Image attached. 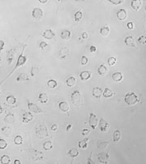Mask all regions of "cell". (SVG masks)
Segmentation results:
<instances>
[{
	"mask_svg": "<svg viewBox=\"0 0 146 164\" xmlns=\"http://www.w3.org/2000/svg\"><path fill=\"white\" fill-rule=\"evenodd\" d=\"M24 49H25V47H23V49L22 51V52L21 53V54L19 55V56H18V58L17 61L16 62V63L15 64V66L14 67V68H13V70L11 71V72L9 73V75L4 78V79L0 82V86L2 85V84H3V83H4V81L7 79L9 78V77L14 73V72L18 69V68L20 67L21 66H22V65H24L26 62L27 61V58L25 56H24L23 55V51H24Z\"/></svg>",
	"mask_w": 146,
	"mask_h": 164,
	"instance_id": "cell-1",
	"label": "cell"
},
{
	"mask_svg": "<svg viewBox=\"0 0 146 164\" xmlns=\"http://www.w3.org/2000/svg\"><path fill=\"white\" fill-rule=\"evenodd\" d=\"M35 131L37 137L39 139H43L49 136L47 127L44 124H38L35 127Z\"/></svg>",
	"mask_w": 146,
	"mask_h": 164,
	"instance_id": "cell-2",
	"label": "cell"
},
{
	"mask_svg": "<svg viewBox=\"0 0 146 164\" xmlns=\"http://www.w3.org/2000/svg\"><path fill=\"white\" fill-rule=\"evenodd\" d=\"M71 100L73 104L77 107L81 106L83 105V99L82 95L78 90L73 91L71 95Z\"/></svg>",
	"mask_w": 146,
	"mask_h": 164,
	"instance_id": "cell-3",
	"label": "cell"
},
{
	"mask_svg": "<svg viewBox=\"0 0 146 164\" xmlns=\"http://www.w3.org/2000/svg\"><path fill=\"white\" fill-rule=\"evenodd\" d=\"M124 101L128 105L133 106L139 102L137 95L134 92H130L125 95Z\"/></svg>",
	"mask_w": 146,
	"mask_h": 164,
	"instance_id": "cell-4",
	"label": "cell"
},
{
	"mask_svg": "<svg viewBox=\"0 0 146 164\" xmlns=\"http://www.w3.org/2000/svg\"><path fill=\"white\" fill-rule=\"evenodd\" d=\"M29 155L30 159L33 162H37L43 160L44 154L42 151H38L35 149H31L29 152Z\"/></svg>",
	"mask_w": 146,
	"mask_h": 164,
	"instance_id": "cell-5",
	"label": "cell"
},
{
	"mask_svg": "<svg viewBox=\"0 0 146 164\" xmlns=\"http://www.w3.org/2000/svg\"><path fill=\"white\" fill-rule=\"evenodd\" d=\"M27 107L30 111V112H34L35 113H40L43 112V111L36 104L31 102L29 99H26Z\"/></svg>",
	"mask_w": 146,
	"mask_h": 164,
	"instance_id": "cell-6",
	"label": "cell"
},
{
	"mask_svg": "<svg viewBox=\"0 0 146 164\" xmlns=\"http://www.w3.org/2000/svg\"><path fill=\"white\" fill-rule=\"evenodd\" d=\"M99 123V120L95 113L90 112L89 118V124L93 130H95Z\"/></svg>",
	"mask_w": 146,
	"mask_h": 164,
	"instance_id": "cell-7",
	"label": "cell"
},
{
	"mask_svg": "<svg viewBox=\"0 0 146 164\" xmlns=\"http://www.w3.org/2000/svg\"><path fill=\"white\" fill-rule=\"evenodd\" d=\"M99 130L101 132L105 133L109 130L110 128V124L103 117H101L99 121Z\"/></svg>",
	"mask_w": 146,
	"mask_h": 164,
	"instance_id": "cell-8",
	"label": "cell"
},
{
	"mask_svg": "<svg viewBox=\"0 0 146 164\" xmlns=\"http://www.w3.org/2000/svg\"><path fill=\"white\" fill-rule=\"evenodd\" d=\"M34 119V116L30 112L25 111L22 114V121L24 123H28Z\"/></svg>",
	"mask_w": 146,
	"mask_h": 164,
	"instance_id": "cell-9",
	"label": "cell"
},
{
	"mask_svg": "<svg viewBox=\"0 0 146 164\" xmlns=\"http://www.w3.org/2000/svg\"><path fill=\"white\" fill-rule=\"evenodd\" d=\"M98 159L100 163L108 164L110 159V156L107 153L101 152L98 155Z\"/></svg>",
	"mask_w": 146,
	"mask_h": 164,
	"instance_id": "cell-10",
	"label": "cell"
},
{
	"mask_svg": "<svg viewBox=\"0 0 146 164\" xmlns=\"http://www.w3.org/2000/svg\"><path fill=\"white\" fill-rule=\"evenodd\" d=\"M32 16L33 18L37 20H40L43 17V10L40 8H35L32 11Z\"/></svg>",
	"mask_w": 146,
	"mask_h": 164,
	"instance_id": "cell-11",
	"label": "cell"
},
{
	"mask_svg": "<svg viewBox=\"0 0 146 164\" xmlns=\"http://www.w3.org/2000/svg\"><path fill=\"white\" fill-rule=\"evenodd\" d=\"M124 43L127 46L131 47H136V42L133 36H128L124 39Z\"/></svg>",
	"mask_w": 146,
	"mask_h": 164,
	"instance_id": "cell-12",
	"label": "cell"
},
{
	"mask_svg": "<svg viewBox=\"0 0 146 164\" xmlns=\"http://www.w3.org/2000/svg\"><path fill=\"white\" fill-rule=\"evenodd\" d=\"M116 17L119 21H124L127 17V13L125 9H118L116 13Z\"/></svg>",
	"mask_w": 146,
	"mask_h": 164,
	"instance_id": "cell-13",
	"label": "cell"
},
{
	"mask_svg": "<svg viewBox=\"0 0 146 164\" xmlns=\"http://www.w3.org/2000/svg\"><path fill=\"white\" fill-rule=\"evenodd\" d=\"M44 39L50 40L54 39L56 37L55 33L51 29H48L45 31L42 35Z\"/></svg>",
	"mask_w": 146,
	"mask_h": 164,
	"instance_id": "cell-14",
	"label": "cell"
},
{
	"mask_svg": "<svg viewBox=\"0 0 146 164\" xmlns=\"http://www.w3.org/2000/svg\"><path fill=\"white\" fill-rule=\"evenodd\" d=\"M103 93L102 89L99 87H95L93 88L92 94L93 96L96 99H99L101 97Z\"/></svg>",
	"mask_w": 146,
	"mask_h": 164,
	"instance_id": "cell-15",
	"label": "cell"
},
{
	"mask_svg": "<svg viewBox=\"0 0 146 164\" xmlns=\"http://www.w3.org/2000/svg\"><path fill=\"white\" fill-rule=\"evenodd\" d=\"M4 121L9 124H13L15 122V117L14 114L12 113H9L4 117Z\"/></svg>",
	"mask_w": 146,
	"mask_h": 164,
	"instance_id": "cell-16",
	"label": "cell"
},
{
	"mask_svg": "<svg viewBox=\"0 0 146 164\" xmlns=\"http://www.w3.org/2000/svg\"><path fill=\"white\" fill-rule=\"evenodd\" d=\"M69 54V50L66 47H64L60 49L59 52V56L61 60H64Z\"/></svg>",
	"mask_w": 146,
	"mask_h": 164,
	"instance_id": "cell-17",
	"label": "cell"
},
{
	"mask_svg": "<svg viewBox=\"0 0 146 164\" xmlns=\"http://www.w3.org/2000/svg\"><path fill=\"white\" fill-rule=\"evenodd\" d=\"M59 108L63 112H67L70 109L69 104L66 101H62L59 104Z\"/></svg>",
	"mask_w": 146,
	"mask_h": 164,
	"instance_id": "cell-18",
	"label": "cell"
},
{
	"mask_svg": "<svg viewBox=\"0 0 146 164\" xmlns=\"http://www.w3.org/2000/svg\"><path fill=\"white\" fill-rule=\"evenodd\" d=\"M131 6L133 10L138 11L141 7L142 2L141 0H132L131 3Z\"/></svg>",
	"mask_w": 146,
	"mask_h": 164,
	"instance_id": "cell-19",
	"label": "cell"
},
{
	"mask_svg": "<svg viewBox=\"0 0 146 164\" xmlns=\"http://www.w3.org/2000/svg\"><path fill=\"white\" fill-rule=\"evenodd\" d=\"M91 77V73L90 72L85 70L83 71L80 73L79 77L82 81H86L90 78Z\"/></svg>",
	"mask_w": 146,
	"mask_h": 164,
	"instance_id": "cell-20",
	"label": "cell"
},
{
	"mask_svg": "<svg viewBox=\"0 0 146 164\" xmlns=\"http://www.w3.org/2000/svg\"><path fill=\"white\" fill-rule=\"evenodd\" d=\"M38 100L40 103H47L48 101V96L47 94L44 93H39L38 95Z\"/></svg>",
	"mask_w": 146,
	"mask_h": 164,
	"instance_id": "cell-21",
	"label": "cell"
},
{
	"mask_svg": "<svg viewBox=\"0 0 146 164\" xmlns=\"http://www.w3.org/2000/svg\"><path fill=\"white\" fill-rule=\"evenodd\" d=\"M112 78L114 81L116 82H120L123 79V75L120 72H116L112 73Z\"/></svg>",
	"mask_w": 146,
	"mask_h": 164,
	"instance_id": "cell-22",
	"label": "cell"
},
{
	"mask_svg": "<svg viewBox=\"0 0 146 164\" xmlns=\"http://www.w3.org/2000/svg\"><path fill=\"white\" fill-rule=\"evenodd\" d=\"M108 69L107 67L104 64H101L97 70L98 73L101 76H104L107 73Z\"/></svg>",
	"mask_w": 146,
	"mask_h": 164,
	"instance_id": "cell-23",
	"label": "cell"
},
{
	"mask_svg": "<svg viewBox=\"0 0 146 164\" xmlns=\"http://www.w3.org/2000/svg\"><path fill=\"white\" fill-rule=\"evenodd\" d=\"M89 141V138L85 137L83 140L79 141L78 143V146L82 149H86L88 146V142Z\"/></svg>",
	"mask_w": 146,
	"mask_h": 164,
	"instance_id": "cell-24",
	"label": "cell"
},
{
	"mask_svg": "<svg viewBox=\"0 0 146 164\" xmlns=\"http://www.w3.org/2000/svg\"><path fill=\"white\" fill-rule=\"evenodd\" d=\"M71 33L68 30L62 31L60 33V38L63 40H69L71 38Z\"/></svg>",
	"mask_w": 146,
	"mask_h": 164,
	"instance_id": "cell-25",
	"label": "cell"
},
{
	"mask_svg": "<svg viewBox=\"0 0 146 164\" xmlns=\"http://www.w3.org/2000/svg\"><path fill=\"white\" fill-rule=\"evenodd\" d=\"M79 154V153L78 149L76 147L71 148L68 152V155L71 158L77 157L78 156Z\"/></svg>",
	"mask_w": 146,
	"mask_h": 164,
	"instance_id": "cell-26",
	"label": "cell"
},
{
	"mask_svg": "<svg viewBox=\"0 0 146 164\" xmlns=\"http://www.w3.org/2000/svg\"><path fill=\"white\" fill-rule=\"evenodd\" d=\"M29 80V78L28 75L27 73H20L16 78V80L18 82L28 81Z\"/></svg>",
	"mask_w": 146,
	"mask_h": 164,
	"instance_id": "cell-27",
	"label": "cell"
},
{
	"mask_svg": "<svg viewBox=\"0 0 146 164\" xmlns=\"http://www.w3.org/2000/svg\"><path fill=\"white\" fill-rule=\"evenodd\" d=\"M115 94V93H113L112 90H111L109 88H105L104 89V91H103L102 93V95L105 98H110L112 96Z\"/></svg>",
	"mask_w": 146,
	"mask_h": 164,
	"instance_id": "cell-28",
	"label": "cell"
},
{
	"mask_svg": "<svg viewBox=\"0 0 146 164\" xmlns=\"http://www.w3.org/2000/svg\"><path fill=\"white\" fill-rule=\"evenodd\" d=\"M40 71V68L39 66L37 65H33L31 67V70H30V75L31 77H33L37 75Z\"/></svg>",
	"mask_w": 146,
	"mask_h": 164,
	"instance_id": "cell-29",
	"label": "cell"
},
{
	"mask_svg": "<svg viewBox=\"0 0 146 164\" xmlns=\"http://www.w3.org/2000/svg\"><path fill=\"white\" fill-rule=\"evenodd\" d=\"M113 141L114 142H118L121 138V132L119 130H116L113 133Z\"/></svg>",
	"mask_w": 146,
	"mask_h": 164,
	"instance_id": "cell-30",
	"label": "cell"
},
{
	"mask_svg": "<svg viewBox=\"0 0 146 164\" xmlns=\"http://www.w3.org/2000/svg\"><path fill=\"white\" fill-rule=\"evenodd\" d=\"M65 82L67 86L72 87L75 85L76 83V79L74 77H70L66 80Z\"/></svg>",
	"mask_w": 146,
	"mask_h": 164,
	"instance_id": "cell-31",
	"label": "cell"
},
{
	"mask_svg": "<svg viewBox=\"0 0 146 164\" xmlns=\"http://www.w3.org/2000/svg\"><path fill=\"white\" fill-rule=\"evenodd\" d=\"M16 101H17L16 98L12 95H9L6 98V102L11 105H14L16 103Z\"/></svg>",
	"mask_w": 146,
	"mask_h": 164,
	"instance_id": "cell-32",
	"label": "cell"
},
{
	"mask_svg": "<svg viewBox=\"0 0 146 164\" xmlns=\"http://www.w3.org/2000/svg\"><path fill=\"white\" fill-rule=\"evenodd\" d=\"M53 147V143L50 140H48L45 141L43 145V147L45 151H50L52 149Z\"/></svg>",
	"mask_w": 146,
	"mask_h": 164,
	"instance_id": "cell-33",
	"label": "cell"
},
{
	"mask_svg": "<svg viewBox=\"0 0 146 164\" xmlns=\"http://www.w3.org/2000/svg\"><path fill=\"white\" fill-rule=\"evenodd\" d=\"M0 162L1 164H9L11 162V159L10 157L7 155L4 154L1 156L0 158Z\"/></svg>",
	"mask_w": 146,
	"mask_h": 164,
	"instance_id": "cell-34",
	"label": "cell"
},
{
	"mask_svg": "<svg viewBox=\"0 0 146 164\" xmlns=\"http://www.w3.org/2000/svg\"><path fill=\"white\" fill-rule=\"evenodd\" d=\"M75 21L76 22H80L83 17V13L81 10H78L77 11L74 15Z\"/></svg>",
	"mask_w": 146,
	"mask_h": 164,
	"instance_id": "cell-35",
	"label": "cell"
},
{
	"mask_svg": "<svg viewBox=\"0 0 146 164\" xmlns=\"http://www.w3.org/2000/svg\"><path fill=\"white\" fill-rule=\"evenodd\" d=\"M99 32L100 34L103 36H107L109 34L110 29L108 26H103L100 28Z\"/></svg>",
	"mask_w": 146,
	"mask_h": 164,
	"instance_id": "cell-36",
	"label": "cell"
},
{
	"mask_svg": "<svg viewBox=\"0 0 146 164\" xmlns=\"http://www.w3.org/2000/svg\"><path fill=\"white\" fill-rule=\"evenodd\" d=\"M48 87L51 89H54L58 86V83L55 79H51L47 82Z\"/></svg>",
	"mask_w": 146,
	"mask_h": 164,
	"instance_id": "cell-37",
	"label": "cell"
},
{
	"mask_svg": "<svg viewBox=\"0 0 146 164\" xmlns=\"http://www.w3.org/2000/svg\"><path fill=\"white\" fill-rule=\"evenodd\" d=\"M1 130L6 137H9L11 134V129L8 126H4L1 128Z\"/></svg>",
	"mask_w": 146,
	"mask_h": 164,
	"instance_id": "cell-38",
	"label": "cell"
},
{
	"mask_svg": "<svg viewBox=\"0 0 146 164\" xmlns=\"http://www.w3.org/2000/svg\"><path fill=\"white\" fill-rule=\"evenodd\" d=\"M14 143L16 145H21L23 143V138L22 136L18 135L14 139Z\"/></svg>",
	"mask_w": 146,
	"mask_h": 164,
	"instance_id": "cell-39",
	"label": "cell"
},
{
	"mask_svg": "<svg viewBox=\"0 0 146 164\" xmlns=\"http://www.w3.org/2000/svg\"><path fill=\"white\" fill-rule=\"evenodd\" d=\"M109 143V142L108 141H99L97 143L96 147L99 149H104L107 147L108 144Z\"/></svg>",
	"mask_w": 146,
	"mask_h": 164,
	"instance_id": "cell-40",
	"label": "cell"
},
{
	"mask_svg": "<svg viewBox=\"0 0 146 164\" xmlns=\"http://www.w3.org/2000/svg\"><path fill=\"white\" fill-rule=\"evenodd\" d=\"M8 144L4 139L0 138V150H3L7 147Z\"/></svg>",
	"mask_w": 146,
	"mask_h": 164,
	"instance_id": "cell-41",
	"label": "cell"
},
{
	"mask_svg": "<svg viewBox=\"0 0 146 164\" xmlns=\"http://www.w3.org/2000/svg\"><path fill=\"white\" fill-rule=\"evenodd\" d=\"M116 62V59L114 56H111L108 59L107 63L109 66H113Z\"/></svg>",
	"mask_w": 146,
	"mask_h": 164,
	"instance_id": "cell-42",
	"label": "cell"
},
{
	"mask_svg": "<svg viewBox=\"0 0 146 164\" xmlns=\"http://www.w3.org/2000/svg\"><path fill=\"white\" fill-rule=\"evenodd\" d=\"M109 2L111 3L113 5H117L119 4H121L123 3L124 1V0H107Z\"/></svg>",
	"mask_w": 146,
	"mask_h": 164,
	"instance_id": "cell-43",
	"label": "cell"
},
{
	"mask_svg": "<svg viewBox=\"0 0 146 164\" xmlns=\"http://www.w3.org/2000/svg\"><path fill=\"white\" fill-rule=\"evenodd\" d=\"M138 42L142 44H146V37L144 35L140 36L137 39Z\"/></svg>",
	"mask_w": 146,
	"mask_h": 164,
	"instance_id": "cell-44",
	"label": "cell"
},
{
	"mask_svg": "<svg viewBox=\"0 0 146 164\" xmlns=\"http://www.w3.org/2000/svg\"><path fill=\"white\" fill-rule=\"evenodd\" d=\"M88 62V59L85 56H82L80 63L82 65H85Z\"/></svg>",
	"mask_w": 146,
	"mask_h": 164,
	"instance_id": "cell-45",
	"label": "cell"
},
{
	"mask_svg": "<svg viewBox=\"0 0 146 164\" xmlns=\"http://www.w3.org/2000/svg\"><path fill=\"white\" fill-rule=\"evenodd\" d=\"M48 45V44L47 43L44 41H43V42H40L39 44V47L43 50Z\"/></svg>",
	"mask_w": 146,
	"mask_h": 164,
	"instance_id": "cell-46",
	"label": "cell"
},
{
	"mask_svg": "<svg viewBox=\"0 0 146 164\" xmlns=\"http://www.w3.org/2000/svg\"><path fill=\"white\" fill-rule=\"evenodd\" d=\"M90 130L88 129H84L82 130V135L84 136H85L86 135H88L90 133Z\"/></svg>",
	"mask_w": 146,
	"mask_h": 164,
	"instance_id": "cell-47",
	"label": "cell"
},
{
	"mask_svg": "<svg viewBox=\"0 0 146 164\" xmlns=\"http://www.w3.org/2000/svg\"><path fill=\"white\" fill-rule=\"evenodd\" d=\"M127 27L129 30H133V22H129L127 24Z\"/></svg>",
	"mask_w": 146,
	"mask_h": 164,
	"instance_id": "cell-48",
	"label": "cell"
},
{
	"mask_svg": "<svg viewBox=\"0 0 146 164\" xmlns=\"http://www.w3.org/2000/svg\"><path fill=\"white\" fill-rule=\"evenodd\" d=\"M97 50V48L94 45H91L89 48V51L91 53H95Z\"/></svg>",
	"mask_w": 146,
	"mask_h": 164,
	"instance_id": "cell-49",
	"label": "cell"
},
{
	"mask_svg": "<svg viewBox=\"0 0 146 164\" xmlns=\"http://www.w3.org/2000/svg\"><path fill=\"white\" fill-rule=\"evenodd\" d=\"M82 39H86L88 38L89 36L86 32H84L82 33Z\"/></svg>",
	"mask_w": 146,
	"mask_h": 164,
	"instance_id": "cell-50",
	"label": "cell"
},
{
	"mask_svg": "<svg viewBox=\"0 0 146 164\" xmlns=\"http://www.w3.org/2000/svg\"><path fill=\"white\" fill-rule=\"evenodd\" d=\"M58 129V126L56 124H54L51 127V130L52 131H56Z\"/></svg>",
	"mask_w": 146,
	"mask_h": 164,
	"instance_id": "cell-51",
	"label": "cell"
},
{
	"mask_svg": "<svg viewBox=\"0 0 146 164\" xmlns=\"http://www.w3.org/2000/svg\"><path fill=\"white\" fill-rule=\"evenodd\" d=\"M92 153H93V152H91V155L89 156V157L88 158V162H87V163L88 164H93V163H95L93 161V160H92Z\"/></svg>",
	"mask_w": 146,
	"mask_h": 164,
	"instance_id": "cell-52",
	"label": "cell"
},
{
	"mask_svg": "<svg viewBox=\"0 0 146 164\" xmlns=\"http://www.w3.org/2000/svg\"><path fill=\"white\" fill-rule=\"evenodd\" d=\"M4 42H3L2 40H0V49L3 50L4 49Z\"/></svg>",
	"mask_w": 146,
	"mask_h": 164,
	"instance_id": "cell-53",
	"label": "cell"
},
{
	"mask_svg": "<svg viewBox=\"0 0 146 164\" xmlns=\"http://www.w3.org/2000/svg\"><path fill=\"white\" fill-rule=\"evenodd\" d=\"M72 128V125L71 124H69L67 126V127L66 128V130L67 132H69L70 130H71Z\"/></svg>",
	"mask_w": 146,
	"mask_h": 164,
	"instance_id": "cell-54",
	"label": "cell"
},
{
	"mask_svg": "<svg viewBox=\"0 0 146 164\" xmlns=\"http://www.w3.org/2000/svg\"><path fill=\"white\" fill-rule=\"evenodd\" d=\"M38 1H39V2L40 3L44 4L46 3L47 2L48 0H38Z\"/></svg>",
	"mask_w": 146,
	"mask_h": 164,
	"instance_id": "cell-55",
	"label": "cell"
},
{
	"mask_svg": "<svg viewBox=\"0 0 146 164\" xmlns=\"http://www.w3.org/2000/svg\"><path fill=\"white\" fill-rule=\"evenodd\" d=\"M14 164H21V162L20 161V160H18V159H16L14 162Z\"/></svg>",
	"mask_w": 146,
	"mask_h": 164,
	"instance_id": "cell-56",
	"label": "cell"
},
{
	"mask_svg": "<svg viewBox=\"0 0 146 164\" xmlns=\"http://www.w3.org/2000/svg\"><path fill=\"white\" fill-rule=\"evenodd\" d=\"M57 3H62L65 2L66 0H54Z\"/></svg>",
	"mask_w": 146,
	"mask_h": 164,
	"instance_id": "cell-57",
	"label": "cell"
},
{
	"mask_svg": "<svg viewBox=\"0 0 146 164\" xmlns=\"http://www.w3.org/2000/svg\"><path fill=\"white\" fill-rule=\"evenodd\" d=\"M3 109L1 106V105H0V115L3 113Z\"/></svg>",
	"mask_w": 146,
	"mask_h": 164,
	"instance_id": "cell-58",
	"label": "cell"
},
{
	"mask_svg": "<svg viewBox=\"0 0 146 164\" xmlns=\"http://www.w3.org/2000/svg\"><path fill=\"white\" fill-rule=\"evenodd\" d=\"M75 1L77 2H84L85 0H75Z\"/></svg>",
	"mask_w": 146,
	"mask_h": 164,
	"instance_id": "cell-59",
	"label": "cell"
},
{
	"mask_svg": "<svg viewBox=\"0 0 146 164\" xmlns=\"http://www.w3.org/2000/svg\"><path fill=\"white\" fill-rule=\"evenodd\" d=\"M2 50H1V49H0V53H1V51H2Z\"/></svg>",
	"mask_w": 146,
	"mask_h": 164,
	"instance_id": "cell-60",
	"label": "cell"
},
{
	"mask_svg": "<svg viewBox=\"0 0 146 164\" xmlns=\"http://www.w3.org/2000/svg\"><path fill=\"white\" fill-rule=\"evenodd\" d=\"M142 1H146V0H142Z\"/></svg>",
	"mask_w": 146,
	"mask_h": 164,
	"instance_id": "cell-61",
	"label": "cell"
},
{
	"mask_svg": "<svg viewBox=\"0 0 146 164\" xmlns=\"http://www.w3.org/2000/svg\"><path fill=\"white\" fill-rule=\"evenodd\" d=\"M1 91H0V95H1Z\"/></svg>",
	"mask_w": 146,
	"mask_h": 164,
	"instance_id": "cell-62",
	"label": "cell"
},
{
	"mask_svg": "<svg viewBox=\"0 0 146 164\" xmlns=\"http://www.w3.org/2000/svg\"><path fill=\"white\" fill-rule=\"evenodd\" d=\"M0 61H1V59H0Z\"/></svg>",
	"mask_w": 146,
	"mask_h": 164,
	"instance_id": "cell-63",
	"label": "cell"
},
{
	"mask_svg": "<svg viewBox=\"0 0 146 164\" xmlns=\"http://www.w3.org/2000/svg\"></svg>",
	"mask_w": 146,
	"mask_h": 164,
	"instance_id": "cell-64",
	"label": "cell"
}]
</instances>
